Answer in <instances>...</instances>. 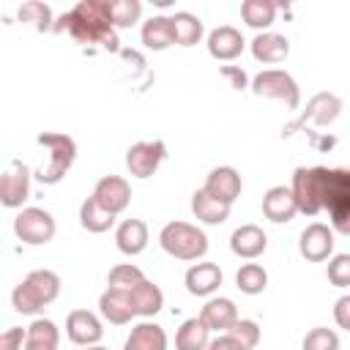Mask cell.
<instances>
[{
	"label": "cell",
	"instance_id": "1",
	"mask_svg": "<svg viewBox=\"0 0 350 350\" xmlns=\"http://www.w3.org/2000/svg\"><path fill=\"white\" fill-rule=\"evenodd\" d=\"M52 30H66L79 44H101L107 49L118 46L115 27L109 22V0H82L68 14H63L57 22H52Z\"/></svg>",
	"mask_w": 350,
	"mask_h": 350
},
{
	"label": "cell",
	"instance_id": "2",
	"mask_svg": "<svg viewBox=\"0 0 350 350\" xmlns=\"http://www.w3.org/2000/svg\"><path fill=\"white\" fill-rule=\"evenodd\" d=\"M57 295H60V276L49 268H36L11 290V306L19 314L38 317Z\"/></svg>",
	"mask_w": 350,
	"mask_h": 350
},
{
	"label": "cell",
	"instance_id": "3",
	"mask_svg": "<svg viewBox=\"0 0 350 350\" xmlns=\"http://www.w3.org/2000/svg\"><path fill=\"white\" fill-rule=\"evenodd\" d=\"M159 243L170 257L186 260V262L202 260L208 252V235L189 221H167L159 232Z\"/></svg>",
	"mask_w": 350,
	"mask_h": 350
},
{
	"label": "cell",
	"instance_id": "4",
	"mask_svg": "<svg viewBox=\"0 0 350 350\" xmlns=\"http://www.w3.org/2000/svg\"><path fill=\"white\" fill-rule=\"evenodd\" d=\"M36 142L49 150V159H46V164L38 170L36 178H38L44 186L60 183V180L66 178V172L74 167V161H77V142H74L68 134H60V131H44V134H38Z\"/></svg>",
	"mask_w": 350,
	"mask_h": 350
},
{
	"label": "cell",
	"instance_id": "5",
	"mask_svg": "<svg viewBox=\"0 0 350 350\" xmlns=\"http://www.w3.org/2000/svg\"><path fill=\"white\" fill-rule=\"evenodd\" d=\"M325 186H328V167H298L290 183V194L295 200L298 213L317 216L323 211Z\"/></svg>",
	"mask_w": 350,
	"mask_h": 350
},
{
	"label": "cell",
	"instance_id": "6",
	"mask_svg": "<svg viewBox=\"0 0 350 350\" xmlns=\"http://www.w3.org/2000/svg\"><path fill=\"white\" fill-rule=\"evenodd\" d=\"M323 208L331 213V230L350 232V172L328 170V186L323 194Z\"/></svg>",
	"mask_w": 350,
	"mask_h": 350
},
{
	"label": "cell",
	"instance_id": "7",
	"mask_svg": "<svg viewBox=\"0 0 350 350\" xmlns=\"http://www.w3.org/2000/svg\"><path fill=\"white\" fill-rule=\"evenodd\" d=\"M252 93L254 96H262V98L284 101L287 109H298V104H301V88H298V82L287 71H282V68H265V71H260L252 79Z\"/></svg>",
	"mask_w": 350,
	"mask_h": 350
},
{
	"label": "cell",
	"instance_id": "8",
	"mask_svg": "<svg viewBox=\"0 0 350 350\" xmlns=\"http://www.w3.org/2000/svg\"><path fill=\"white\" fill-rule=\"evenodd\" d=\"M57 224L55 216L44 208H22L14 219V235L25 243V246H44L55 238Z\"/></svg>",
	"mask_w": 350,
	"mask_h": 350
},
{
	"label": "cell",
	"instance_id": "9",
	"mask_svg": "<svg viewBox=\"0 0 350 350\" xmlns=\"http://www.w3.org/2000/svg\"><path fill=\"white\" fill-rule=\"evenodd\" d=\"M164 159H167V145L161 139H142L126 150V170L131 178L148 180L150 175H156Z\"/></svg>",
	"mask_w": 350,
	"mask_h": 350
},
{
	"label": "cell",
	"instance_id": "10",
	"mask_svg": "<svg viewBox=\"0 0 350 350\" xmlns=\"http://www.w3.org/2000/svg\"><path fill=\"white\" fill-rule=\"evenodd\" d=\"M30 197V170L19 159L8 161V167L0 172V205L3 208H19Z\"/></svg>",
	"mask_w": 350,
	"mask_h": 350
},
{
	"label": "cell",
	"instance_id": "11",
	"mask_svg": "<svg viewBox=\"0 0 350 350\" xmlns=\"http://www.w3.org/2000/svg\"><path fill=\"white\" fill-rule=\"evenodd\" d=\"M90 197H93L104 211H109L112 216H118V213H123V211L129 208V202H131V183H129L126 178H120V175H104V178L96 180Z\"/></svg>",
	"mask_w": 350,
	"mask_h": 350
},
{
	"label": "cell",
	"instance_id": "12",
	"mask_svg": "<svg viewBox=\"0 0 350 350\" xmlns=\"http://www.w3.org/2000/svg\"><path fill=\"white\" fill-rule=\"evenodd\" d=\"M241 189H243V180H241L238 170L230 167V164L213 167V170L208 172V178H205V183H202V191H205V194H211L213 200H219V202H224V205H230V208H232V202L241 197Z\"/></svg>",
	"mask_w": 350,
	"mask_h": 350
},
{
	"label": "cell",
	"instance_id": "13",
	"mask_svg": "<svg viewBox=\"0 0 350 350\" xmlns=\"http://www.w3.org/2000/svg\"><path fill=\"white\" fill-rule=\"evenodd\" d=\"M298 252L309 262H323L334 254V230L323 221H312L301 238H298Z\"/></svg>",
	"mask_w": 350,
	"mask_h": 350
},
{
	"label": "cell",
	"instance_id": "14",
	"mask_svg": "<svg viewBox=\"0 0 350 350\" xmlns=\"http://www.w3.org/2000/svg\"><path fill=\"white\" fill-rule=\"evenodd\" d=\"M66 336L74 345H79V347H90V345L101 342L104 325H101V320L90 309H74L66 317Z\"/></svg>",
	"mask_w": 350,
	"mask_h": 350
},
{
	"label": "cell",
	"instance_id": "15",
	"mask_svg": "<svg viewBox=\"0 0 350 350\" xmlns=\"http://www.w3.org/2000/svg\"><path fill=\"white\" fill-rule=\"evenodd\" d=\"M205 46H208V55H211L213 60H235V57L243 52L246 41H243V36H241L238 27H232V25H219V27H213V30L208 33Z\"/></svg>",
	"mask_w": 350,
	"mask_h": 350
},
{
	"label": "cell",
	"instance_id": "16",
	"mask_svg": "<svg viewBox=\"0 0 350 350\" xmlns=\"http://www.w3.org/2000/svg\"><path fill=\"white\" fill-rule=\"evenodd\" d=\"M230 249H232L235 257L257 260L268 249V235H265V230L260 224H241L230 235Z\"/></svg>",
	"mask_w": 350,
	"mask_h": 350
},
{
	"label": "cell",
	"instance_id": "17",
	"mask_svg": "<svg viewBox=\"0 0 350 350\" xmlns=\"http://www.w3.org/2000/svg\"><path fill=\"white\" fill-rule=\"evenodd\" d=\"M98 312L112 325H126V323H131L137 317V312L131 306V298H129V290H120V287H107L101 293Z\"/></svg>",
	"mask_w": 350,
	"mask_h": 350
},
{
	"label": "cell",
	"instance_id": "18",
	"mask_svg": "<svg viewBox=\"0 0 350 350\" xmlns=\"http://www.w3.org/2000/svg\"><path fill=\"white\" fill-rule=\"evenodd\" d=\"M298 213L295 208V200L290 194V186H271L265 194H262V216L273 224H287L293 221Z\"/></svg>",
	"mask_w": 350,
	"mask_h": 350
},
{
	"label": "cell",
	"instance_id": "19",
	"mask_svg": "<svg viewBox=\"0 0 350 350\" xmlns=\"http://www.w3.org/2000/svg\"><path fill=\"white\" fill-rule=\"evenodd\" d=\"M249 46H252V57H254L257 63H268V66L282 63V60L290 55V41H287V36L271 33V30L257 33Z\"/></svg>",
	"mask_w": 350,
	"mask_h": 350
},
{
	"label": "cell",
	"instance_id": "20",
	"mask_svg": "<svg viewBox=\"0 0 350 350\" xmlns=\"http://www.w3.org/2000/svg\"><path fill=\"white\" fill-rule=\"evenodd\" d=\"M221 279H224V276H221V268H219L216 262H194V265L186 271V276H183L186 290H189L191 295H200V298L213 295V293L219 290Z\"/></svg>",
	"mask_w": 350,
	"mask_h": 350
},
{
	"label": "cell",
	"instance_id": "21",
	"mask_svg": "<svg viewBox=\"0 0 350 350\" xmlns=\"http://www.w3.org/2000/svg\"><path fill=\"white\" fill-rule=\"evenodd\" d=\"M120 290H123V287H120ZM126 290H129V298H131V306H134L137 317H153V314L161 312V306H164V293H161V287H159L156 282H150L148 276L139 279L134 287H126Z\"/></svg>",
	"mask_w": 350,
	"mask_h": 350
},
{
	"label": "cell",
	"instance_id": "22",
	"mask_svg": "<svg viewBox=\"0 0 350 350\" xmlns=\"http://www.w3.org/2000/svg\"><path fill=\"white\" fill-rule=\"evenodd\" d=\"M150 235H148V224L142 219H126L118 224L115 230V246L118 252H123L126 257H137L145 252Z\"/></svg>",
	"mask_w": 350,
	"mask_h": 350
},
{
	"label": "cell",
	"instance_id": "23",
	"mask_svg": "<svg viewBox=\"0 0 350 350\" xmlns=\"http://www.w3.org/2000/svg\"><path fill=\"white\" fill-rule=\"evenodd\" d=\"M200 320L205 323L208 331H216V334H224L235 320H238V306L232 304V298H208L205 306L200 309Z\"/></svg>",
	"mask_w": 350,
	"mask_h": 350
},
{
	"label": "cell",
	"instance_id": "24",
	"mask_svg": "<svg viewBox=\"0 0 350 350\" xmlns=\"http://www.w3.org/2000/svg\"><path fill=\"white\" fill-rule=\"evenodd\" d=\"M123 350H167V331L159 323L142 320L126 336Z\"/></svg>",
	"mask_w": 350,
	"mask_h": 350
},
{
	"label": "cell",
	"instance_id": "25",
	"mask_svg": "<svg viewBox=\"0 0 350 350\" xmlns=\"http://www.w3.org/2000/svg\"><path fill=\"white\" fill-rule=\"evenodd\" d=\"M60 345V328L49 317H36L25 328L22 350H57Z\"/></svg>",
	"mask_w": 350,
	"mask_h": 350
},
{
	"label": "cell",
	"instance_id": "26",
	"mask_svg": "<svg viewBox=\"0 0 350 350\" xmlns=\"http://www.w3.org/2000/svg\"><path fill=\"white\" fill-rule=\"evenodd\" d=\"M170 25H172V44H178V46H194L205 36L202 19L191 11H175L170 16Z\"/></svg>",
	"mask_w": 350,
	"mask_h": 350
},
{
	"label": "cell",
	"instance_id": "27",
	"mask_svg": "<svg viewBox=\"0 0 350 350\" xmlns=\"http://www.w3.org/2000/svg\"><path fill=\"white\" fill-rule=\"evenodd\" d=\"M339 112H342V98L339 96H334V93H317V96L309 98L301 123L309 120L314 126H328V123H334L339 118Z\"/></svg>",
	"mask_w": 350,
	"mask_h": 350
},
{
	"label": "cell",
	"instance_id": "28",
	"mask_svg": "<svg viewBox=\"0 0 350 350\" xmlns=\"http://www.w3.org/2000/svg\"><path fill=\"white\" fill-rule=\"evenodd\" d=\"M139 38H142L145 49H153V52H164L167 46H172V25H170V16L156 14L148 22H142Z\"/></svg>",
	"mask_w": 350,
	"mask_h": 350
},
{
	"label": "cell",
	"instance_id": "29",
	"mask_svg": "<svg viewBox=\"0 0 350 350\" xmlns=\"http://www.w3.org/2000/svg\"><path fill=\"white\" fill-rule=\"evenodd\" d=\"M191 213L202 224H224L230 219V205H224V202L213 200L211 194H205L202 189H197L191 194Z\"/></svg>",
	"mask_w": 350,
	"mask_h": 350
},
{
	"label": "cell",
	"instance_id": "30",
	"mask_svg": "<svg viewBox=\"0 0 350 350\" xmlns=\"http://www.w3.org/2000/svg\"><path fill=\"white\" fill-rule=\"evenodd\" d=\"M211 342V331L200 317H189L175 331V350H205Z\"/></svg>",
	"mask_w": 350,
	"mask_h": 350
},
{
	"label": "cell",
	"instance_id": "31",
	"mask_svg": "<svg viewBox=\"0 0 350 350\" xmlns=\"http://www.w3.org/2000/svg\"><path fill=\"white\" fill-rule=\"evenodd\" d=\"M241 19L254 30H265L276 19V3L273 0H243L241 3Z\"/></svg>",
	"mask_w": 350,
	"mask_h": 350
},
{
	"label": "cell",
	"instance_id": "32",
	"mask_svg": "<svg viewBox=\"0 0 350 350\" xmlns=\"http://www.w3.org/2000/svg\"><path fill=\"white\" fill-rule=\"evenodd\" d=\"M79 224H82L88 232L101 235V232H107V230L115 224V216H112L109 211H104L93 197H88V200L79 205Z\"/></svg>",
	"mask_w": 350,
	"mask_h": 350
},
{
	"label": "cell",
	"instance_id": "33",
	"mask_svg": "<svg viewBox=\"0 0 350 350\" xmlns=\"http://www.w3.org/2000/svg\"><path fill=\"white\" fill-rule=\"evenodd\" d=\"M235 287L246 295H260L268 287V271L260 262H243L235 273Z\"/></svg>",
	"mask_w": 350,
	"mask_h": 350
},
{
	"label": "cell",
	"instance_id": "34",
	"mask_svg": "<svg viewBox=\"0 0 350 350\" xmlns=\"http://www.w3.org/2000/svg\"><path fill=\"white\" fill-rule=\"evenodd\" d=\"M142 16V3L139 0H112L109 3V22L112 27H131Z\"/></svg>",
	"mask_w": 350,
	"mask_h": 350
},
{
	"label": "cell",
	"instance_id": "35",
	"mask_svg": "<svg viewBox=\"0 0 350 350\" xmlns=\"http://www.w3.org/2000/svg\"><path fill=\"white\" fill-rule=\"evenodd\" d=\"M16 16H19V22L33 25L36 30H52V8L46 3H38V0L25 3Z\"/></svg>",
	"mask_w": 350,
	"mask_h": 350
},
{
	"label": "cell",
	"instance_id": "36",
	"mask_svg": "<svg viewBox=\"0 0 350 350\" xmlns=\"http://www.w3.org/2000/svg\"><path fill=\"white\" fill-rule=\"evenodd\" d=\"M224 334H230L232 339H238L246 350H254L260 345V325L254 320H249V317H238Z\"/></svg>",
	"mask_w": 350,
	"mask_h": 350
},
{
	"label": "cell",
	"instance_id": "37",
	"mask_svg": "<svg viewBox=\"0 0 350 350\" xmlns=\"http://www.w3.org/2000/svg\"><path fill=\"white\" fill-rule=\"evenodd\" d=\"M301 350H339V334L331 331V328H312L306 331L304 342H301Z\"/></svg>",
	"mask_w": 350,
	"mask_h": 350
},
{
	"label": "cell",
	"instance_id": "38",
	"mask_svg": "<svg viewBox=\"0 0 350 350\" xmlns=\"http://www.w3.org/2000/svg\"><path fill=\"white\" fill-rule=\"evenodd\" d=\"M139 279H145V273H142V268H137L134 262H120V265H115L112 271H109V276H107V287H134Z\"/></svg>",
	"mask_w": 350,
	"mask_h": 350
},
{
	"label": "cell",
	"instance_id": "39",
	"mask_svg": "<svg viewBox=\"0 0 350 350\" xmlns=\"http://www.w3.org/2000/svg\"><path fill=\"white\" fill-rule=\"evenodd\" d=\"M328 282L334 287L350 284V254H334L328 262Z\"/></svg>",
	"mask_w": 350,
	"mask_h": 350
},
{
	"label": "cell",
	"instance_id": "40",
	"mask_svg": "<svg viewBox=\"0 0 350 350\" xmlns=\"http://www.w3.org/2000/svg\"><path fill=\"white\" fill-rule=\"evenodd\" d=\"M22 342H25V328L11 325L0 331V350H22Z\"/></svg>",
	"mask_w": 350,
	"mask_h": 350
},
{
	"label": "cell",
	"instance_id": "41",
	"mask_svg": "<svg viewBox=\"0 0 350 350\" xmlns=\"http://www.w3.org/2000/svg\"><path fill=\"white\" fill-rule=\"evenodd\" d=\"M334 320L339 328H350V295H342L334 306Z\"/></svg>",
	"mask_w": 350,
	"mask_h": 350
},
{
	"label": "cell",
	"instance_id": "42",
	"mask_svg": "<svg viewBox=\"0 0 350 350\" xmlns=\"http://www.w3.org/2000/svg\"><path fill=\"white\" fill-rule=\"evenodd\" d=\"M205 350H246V347H243L238 339H232L230 334H219L216 339H211V342H208V347H205Z\"/></svg>",
	"mask_w": 350,
	"mask_h": 350
},
{
	"label": "cell",
	"instance_id": "43",
	"mask_svg": "<svg viewBox=\"0 0 350 350\" xmlns=\"http://www.w3.org/2000/svg\"><path fill=\"white\" fill-rule=\"evenodd\" d=\"M82 350H107V347H101V345H90V347H82Z\"/></svg>",
	"mask_w": 350,
	"mask_h": 350
}]
</instances>
